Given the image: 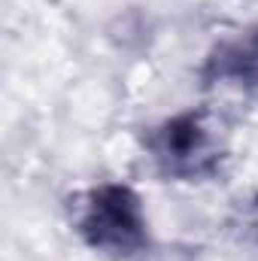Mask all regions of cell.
<instances>
[{
  "label": "cell",
  "mask_w": 258,
  "mask_h": 261,
  "mask_svg": "<svg viewBox=\"0 0 258 261\" xmlns=\"http://www.w3.org/2000/svg\"><path fill=\"white\" fill-rule=\"evenodd\" d=\"M246 225H249V234L258 240V203L249 210V216H246Z\"/></svg>",
  "instance_id": "obj_4"
},
{
  "label": "cell",
  "mask_w": 258,
  "mask_h": 261,
  "mask_svg": "<svg viewBox=\"0 0 258 261\" xmlns=\"http://www.w3.org/2000/svg\"><path fill=\"white\" fill-rule=\"evenodd\" d=\"M143 149L155 170L176 182H203L222 170L225 149L200 110H183L143 134Z\"/></svg>",
  "instance_id": "obj_2"
},
{
  "label": "cell",
  "mask_w": 258,
  "mask_h": 261,
  "mask_svg": "<svg viewBox=\"0 0 258 261\" xmlns=\"http://www.w3.org/2000/svg\"><path fill=\"white\" fill-rule=\"evenodd\" d=\"M73 228L79 240L110 261H134L149 252V216L128 182H97L79 197Z\"/></svg>",
  "instance_id": "obj_1"
},
{
  "label": "cell",
  "mask_w": 258,
  "mask_h": 261,
  "mask_svg": "<svg viewBox=\"0 0 258 261\" xmlns=\"http://www.w3.org/2000/svg\"><path fill=\"white\" fill-rule=\"evenodd\" d=\"M203 85H228L237 91H258V24L222 37L197 67Z\"/></svg>",
  "instance_id": "obj_3"
}]
</instances>
